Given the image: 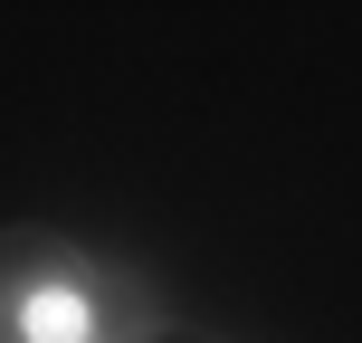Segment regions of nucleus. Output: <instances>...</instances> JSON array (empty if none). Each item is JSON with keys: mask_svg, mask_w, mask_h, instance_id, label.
<instances>
[{"mask_svg": "<svg viewBox=\"0 0 362 343\" xmlns=\"http://www.w3.org/2000/svg\"><path fill=\"white\" fill-rule=\"evenodd\" d=\"M144 325H172V306L134 257L67 229H0V343H115Z\"/></svg>", "mask_w": 362, "mask_h": 343, "instance_id": "nucleus-1", "label": "nucleus"}, {"mask_svg": "<svg viewBox=\"0 0 362 343\" xmlns=\"http://www.w3.org/2000/svg\"><path fill=\"white\" fill-rule=\"evenodd\" d=\"M181 334V315H172V325H144V334H115V343H172Z\"/></svg>", "mask_w": 362, "mask_h": 343, "instance_id": "nucleus-2", "label": "nucleus"}, {"mask_svg": "<svg viewBox=\"0 0 362 343\" xmlns=\"http://www.w3.org/2000/svg\"><path fill=\"white\" fill-rule=\"evenodd\" d=\"M172 343H219V334H172Z\"/></svg>", "mask_w": 362, "mask_h": 343, "instance_id": "nucleus-3", "label": "nucleus"}]
</instances>
